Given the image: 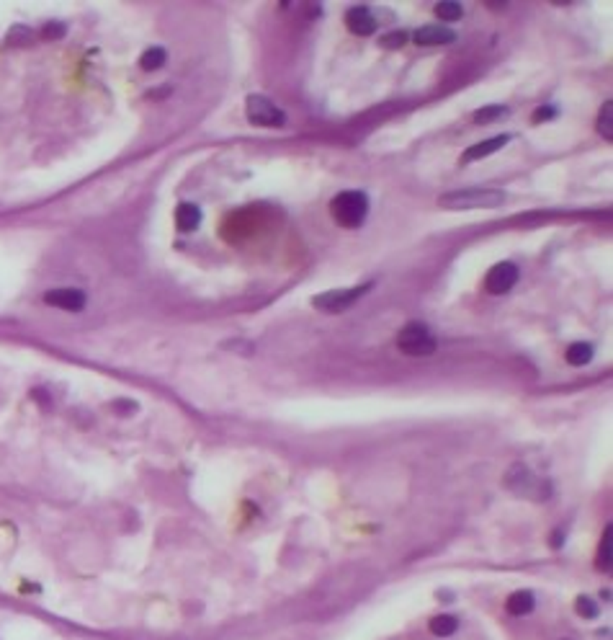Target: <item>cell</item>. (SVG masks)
I'll return each mask as SVG.
<instances>
[{"mask_svg": "<svg viewBox=\"0 0 613 640\" xmlns=\"http://www.w3.org/2000/svg\"><path fill=\"white\" fill-rule=\"evenodd\" d=\"M505 202V194L500 188H454L443 197H438V207L467 212V209H495Z\"/></svg>", "mask_w": 613, "mask_h": 640, "instance_id": "cell-1", "label": "cell"}, {"mask_svg": "<svg viewBox=\"0 0 613 640\" xmlns=\"http://www.w3.org/2000/svg\"><path fill=\"white\" fill-rule=\"evenodd\" d=\"M332 220L343 227H359L369 215V197L363 191H343L330 202Z\"/></svg>", "mask_w": 613, "mask_h": 640, "instance_id": "cell-2", "label": "cell"}, {"mask_svg": "<svg viewBox=\"0 0 613 640\" xmlns=\"http://www.w3.org/2000/svg\"><path fill=\"white\" fill-rule=\"evenodd\" d=\"M436 336L425 323H408L397 336V349L408 356H430L436 354Z\"/></svg>", "mask_w": 613, "mask_h": 640, "instance_id": "cell-3", "label": "cell"}, {"mask_svg": "<svg viewBox=\"0 0 613 640\" xmlns=\"http://www.w3.org/2000/svg\"><path fill=\"white\" fill-rule=\"evenodd\" d=\"M245 114H248V122L255 124V127H283L286 124V114L271 99H265L261 93L248 96Z\"/></svg>", "mask_w": 613, "mask_h": 640, "instance_id": "cell-4", "label": "cell"}, {"mask_svg": "<svg viewBox=\"0 0 613 640\" xmlns=\"http://www.w3.org/2000/svg\"><path fill=\"white\" fill-rule=\"evenodd\" d=\"M369 289H371V284L350 287V289H330V292H325V295L314 297V300H312V305L325 310V313H341V310H345V307L353 305L356 300H361V297L366 295Z\"/></svg>", "mask_w": 613, "mask_h": 640, "instance_id": "cell-5", "label": "cell"}, {"mask_svg": "<svg viewBox=\"0 0 613 640\" xmlns=\"http://www.w3.org/2000/svg\"><path fill=\"white\" fill-rule=\"evenodd\" d=\"M518 282V266L510 264V261H503V264H495V266L487 271L485 276V292L487 295H505L510 292Z\"/></svg>", "mask_w": 613, "mask_h": 640, "instance_id": "cell-6", "label": "cell"}, {"mask_svg": "<svg viewBox=\"0 0 613 640\" xmlns=\"http://www.w3.org/2000/svg\"><path fill=\"white\" fill-rule=\"evenodd\" d=\"M44 302L52 307H62L70 313H78L86 307V292L75 289V287H62V289H49L44 295Z\"/></svg>", "mask_w": 613, "mask_h": 640, "instance_id": "cell-7", "label": "cell"}, {"mask_svg": "<svg viewBox=\"0 0 613 640\" xmlns=\"http://www.w3.org/2000/svg\"><path fill=\"white\" fill-rule=\"evenodd\" d=\"M345 26L356 37H371L374 31L379 29V21H376V16L366 6H356V8H350L345 13Z\"/></svg>", "mask_w": 613, "mask_h": 640, "instance_id": "cell-8", "label": "cell"}, {"mask_svg": "<svg viewBox=\"0 0 613 640\" xmlns=\"http://www.w3.org/2000/svg\"><path fill=\"white\" fill-rule=\"evenodd\" d=\"M505 483L516 493H521V496H536V501H541V488H544V485L536 481L534 475L528 473L523 465H516V467L508 473Z\"/></svg>", "mask_w": 613, "mask_h": 640, "instance_id": "cell-9", "label": "cell"}, {"mask_svg": "<svg viewBox=\"0 0 613 640\" xmlns=\"http://www.w3.org/2000/svg\"><path fill=\"white\" fill-rule=\"evenodd\" d=\"M454 41H456L454 29L441 26V23L423 26V29L415 31V44H420V47H441V44H454Z\"/></svg>", "mask_w": 613, "mask_h": 640, "instance_id": "cell-10", "label": "cell"}, {"mask_svg": "<svg viewBox=\"0 0 613 640\" xmlns=\"http://www.w3.org/2000/svg\"><path fill=\"white\" fill-rule=\"evenodd\" d=\"M199 225H201V209L196 207V204H188V202L178 204V209H175V227L181 233H194Z\"/></svg>", "mask_w": 613, "mask_h": 640, "instance_id": "cell-11", "label": "cell"}, {"mask_svg": "<svg viewBox=\"0 0 613 640\" xmlns=\"http://www.w3.org/2000/svg\"><path fill=\"white\" fill-rule=\"evenodd\" d=\"M508 142H510V137H508V135H497V137H490V139H485V142H477V145H472V148L464 153V163H472V160L487 158V155L497 153V150L503 148V145H508Z\"/></svg>", "mask_w": 613, "mask_h": 640, "instance_id": "cell-12", "label": "cell"}, {"mask_svg": "<svg viewBox=\"0 0 613 640\" xmlns=\"http://www.w3.org/2000/svg\"><path fill=\"white\" fill-rule=\"evenodd\" d=\"M536 607V597L531 594V591H516V594H510L505 601V610L508 614H513V617H523V614H531Z\"/></svg>", "mask_w": 613, "mask_h": 640, "instance_id": "cell-13", "label": "cell"}, {"mask_svg": "<svg viewBox=\"0 0 613 640\" xmlns=\"http://www.w3.org/2000/svg\"><path fill=\"white\" fill-rule=\"evenodd\" d=\"M598 568H601V571H611L613 568V524L605 527L603 537H601V547H598Z\"/></svg>", "mask_w": 613, "mask_h": 640, "instance_id": "cell-14", "label": "cell"}, {"mask_svg": "<svg viewBox=\"0 0 613 640\" xmlns=\"http://www.w3.org/2000/svg\"><path fill=\"white\" fill-rule=\"evenodd\" d=\"M565 359L567 365L572 367H585L590 359H593V346L590 344H583V341H577V344H572L570 349L565 351Z\"/></svg>", "mask_w": 613, "mask_h": 640, "instance_id": "cell-15", "label": "cell"}, {"mask_svg": "<svg viewBox=\"0 0 613 640\" xmlns=\"http://www.w3.org/2000/svg\"><path fill=\"white\" fill-rule=\"evenodd\" d=\"M165 62H168V52L163 50V47H150V50H145L142 52V57H139V65H142V70H147V72L160 70Z\"/></svg>", "mask_w": 613, "mask_h": 640, "instance_id": "cell-16", "label": "cell"}, {"mask_svg": "<svg viewBox=\"0 0 613 640\" xmlns=\"http://www.w3.org/2000/svg\"><path fill=\"white\" fill-rule=\"evenodd\" d=\"M456 630H459V622H456V617H451V614H441V617H433V620H430V632L438 635V638H448V635H454Z\"/></svg>", "mask_w": 613, "mask_h": 640, "instance_id": "cell-17", "label": "cell"}, {"mask_svg": "<svg viewBox=\"0 0 613 640\" xmlns=\"http://www.w3.org/2000/svg\"><path fill=\"white\" fill-rule=\"evenodd\" d=\"M436 16L441 21H459L464 16V8H461V3H456V0H441L436 6Z\"/></svg>", "mask_w": 613, "mask_h": 640, "instance_id": "cell-18", "label": "cell"}, {"mask_svg": "<svg viewBox=\"0 0 613 640\" xmlns=\"http://www.w3.org/2000/svg\"><path fill=\"white\" fill-rule=\"evenodd\" d=\"M598 132L605 139H613V101H605L598 114Z\"/></svg>", "mask_w": 613, "mask_h": 640, "instance_id": "cell-19", "label": "cell"}, {"mask_svg": "<svg viewBox=\"0 0 613 640\" xmlns=\"http://www.w3.org/2000/svg\"><path fill=\"white\" fill-rule=\"evenodd\" d=\"M508 114V108L505 106H482L479 111H474V122L477 124H487V122H495V119H500V117H505Z\"/></svg>", "mask_w": 613, "mask_h": 640, "instance_id": "cell-20", "label": "cell"}, {"mask_svg": "<svg viewBox=\"0 0 613 640\" xmlns=\"http://www.w3.org/2000/svg\"><path fill=\"white\" fill-rule=\"evenodd\" d=\"M31 39H34V31H31L29 26H13V29L8 31V37H6V41H8L10 47L31 44Z\"/></svg>", "mask_w": 613, "mask_h": 640, "instance_id": "cell-21", "label": "cell"}, {"mask_svg": "<svg viewBox=\"0 0 613 640\" xmlns=\"http://www.w3.org/2000/svg\"><path fill=\"white\" fill-rule=\"evenodd\" d=\"M577 614L585 617V620H595V617L601 614V607H598V601H593L590 597H580V599H577Z\"/></svg>", "mask_w": 613, "mask_h": 640, "instance_id": "cell-22", "label": "cell"}, {"mask_svg": "<svg viewBox=\"0 0 613 640\" xmlns=\"http://www.w3.org/2000/svg\"><path fill=\"white\" fill-rule=\"evenodd\" d=\"M405 41H408V34H405V31H390V34L381 37V47H387V50H399Z\"/></svg>", "mask_w": 613, "mask_h": 640, "instance_id": "cell-23", "label": "cell"}, {"mask_svg": "<svg viewBox=\"0 0 613 640\" xmlns=\"http://www.w3.org/2000/svg\"><path fill=\"white\" fill-rule=\"evenodd\" d=\"M62 34H65V26L57 23V21H52V23H47V26L41 29V37H47V39H59Z\"/></svg>", "mask_w": 613, "mask_h": 640, "instance_id": "cell-24", "label": "cell"}, {"mask_svg": "<svg viewBox=\"0 0 613 640\" xmlns=\"http://www.w3.org/2000/svg\"><path fill=\"white\" fill-rule=\"evenodd\" d=\"M114 408H117L119 414H134L137 403H132V400H117V403H114Z\"/></svg>", "mask_w": 613, "mask_h": 640, "instance_id": "cell-25", "label": "cell"}, {"mask_svg": "<svg viewBox=\"0 0 613 640\" xmlns=\"http://www.w3.org/2000/svg\"><path fill=\"white\" fill-rule=\"evenodd\" d=\"M554 114H556L554 108H539V111L534 114V119H536V122H541V119H552Z\"/></svg>", "mask_w": 613, "mask_h": 640, "instance_id": "cell-26", "label": "cell"}]
</instances>
